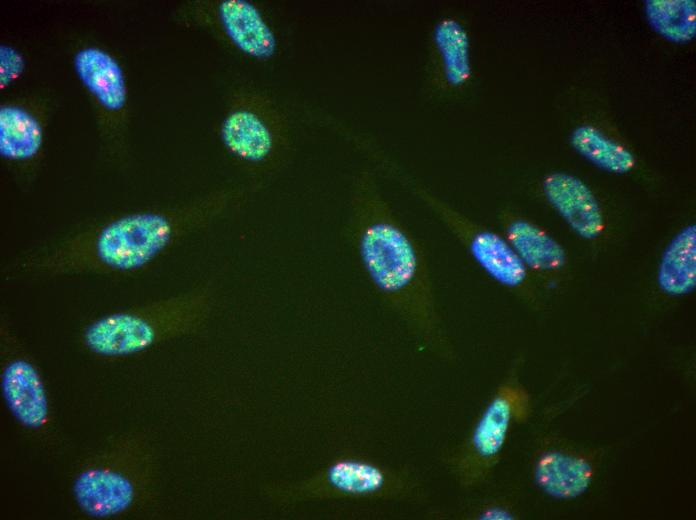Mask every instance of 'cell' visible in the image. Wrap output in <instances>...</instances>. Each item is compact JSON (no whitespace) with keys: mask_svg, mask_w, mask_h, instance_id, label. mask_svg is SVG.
<instances>
[{"mask_svg":"<svg viewBox=\"0 0 696 520\" xmlns=\"http://www.w3.org/2000/svg\"><path fill=\"white\" fill-rule=\"evenodd\" d=\"M313 500H381L425 504L428 490L408 466L383 464L358 456L331 460L300 486Z\"/></svg>","mask_w":696,"mask_h":520,"instance_id":"obj_7","label":"cell"},{"mask_svg":"<svg viewBox=\"0 0 696 520\" xmlns=\"http://www.w3.org/2000/svg\"><path fill=\"white\" fill-rule=\"evenodd\" d=\"M78 78L99 104L109 111L121 110L127 101L124 73L118 62L96 47L79 50L73 59Z\"/></svg>","mask_w":696,"mask_h":520,"instance_id":"obj_15","label":"cell"},{"mask_svg":"<svg viewBox=\"0 0 696 520\" xmlns=\"http://www.w3.org/2000/svg\"><path fill=\"white\" fill-rule=\"evenodd\" d=\"M43 144V130L29 112L18 106L0 108V155L13 162L37 156Z\"/></svg>","mask_w":696,"mask_h":520,"instance_id":"obj_17","label":"cell"},{"mask_svg":"<svg viewBox=\"0 0 696 520\" xmlns=\"http://www.w3.org/2000/svg\"><path fill=\"white\" fill-rule=\"evenodd\" d=\"M429 69L433 86L442 92L451 93L469 81V36L458 19L446 16L435 23L431 32Z\"/></svg>","mask_w":696,"mask_h":520,"instance_id":"obj_13","label":"cell"},{"mask_svg":"<svg viewBox=\"0 0 696 520\" xmlns=\"http://www.w3.org/2000/svg\"><path fill=\"white\" fill-rule=\"evenodd\" d=\"M516 361L496 389L468 435L441 457L443 466L463 489L477 487L498 463L511 425L525 422L531 413L530 396L517 381Z\"/></svg>","mask_w":696,"mask_h":520,"instance_id":"obj_6","label":"cell"},{"mask_svg":"<svg viewBox=\"0 0 696 520\" xmlns=\"http://www.w3.org/2000/svg\"><path fill=\"white\" fill-rule=\"evenodd\" d=\"M570 142L581 156L605 171L624 174L636 165V158L629 149L591 125L574 129Z\"/></svg>","mask_w":696,"mask_h":520,"instance_id":"obj_18","label":"cell"},{"mask_svg":"<svg viewBox=\"0 0 696 520\" xmlns=\"http://www.w3.org/2000/svg\"><path fill=\"white\" fill-rule=\"evenodd\" d=\"M249 192L221 189L178 208L117 216L22 253L5 272L29 278L135 272L240 206Z\"/></svg>","mask_w":696,"mask_h":520,"instance_id":"obj_1","label":"cell"},{"mask_svg":"<svg viewBox=\"0 0 696 520\" xmlns=\"http://www.w3.org/2000/svg\"><path fill=\"white\" fill-rule=\"evenodd\" d=\"M542 190L546 200L570 228L585 240H596L605 229L600 204L580 178L563 172L545 176Z\"/></svg>","mask_w":696,"mask_h":520,"instance_id":"obj_12","label":"cell"},{"mask_svg":"<svg viewBox=\"0 0 696 520\" xmlns=\"http://www.w3.org/2000/svg\"><path fill=\"white\" fill-rule=\"evenodd\" d=\"M434 516L438 519L450 520H512L518 518V514L512 505L495 500L480 504L464 505L445 511H437L434 513Z\"/></svg>","mask_w":696,"mask_h":520,"instance_id":"obj_20","label":"cell"},{"mask_svg":"<svg viewBox=\"0 0 696 520\" xmlns=\"http://www.w3.org/2000/svg\"><path fill=\"white\" fill-rule=\"evenodd\" d=\"M217 27L244 56L265 62L278 51L276 33L262 10L248 0H220L214 6Z\"/></svg>","mask_w":696,"mask_h":520,"instance_id":"obj_11","label":"cell"},{"mask_svg":"<svg viewBox=\"0 0 696 520\" xmlns=\"http://www.w3.org/2000/svg\"><path fill=\"white\" fill-rule=\"evenodd\" d=\"M412 190L489 278L530 305L539 302L536 281L503 235L475 223L422 185L415 183Z\"/></svg>","mask_w":696,"mask_h":520,"instance_id":"obj_8","label":"cell"},{"mask_svg":"<svg viewBox=\"0 0 696 520\" xmlns=\"http://www.w3.org/2000/svg\"><path fill=\"white\" fill-rule=\"evenodd\" d=\"M213 280L186 292L113 311L88 322L80 341L101 359H122L196 332L216 303Z\"/></svg>","mask_w":696,"mask_h":520,"instance_id":"obj_3","label":"cell"},{"mask_svg":"<svg viewBox=\"0 0 696 520\" xmlns=\"http://www.w3.org/2000/svg\"><path fill=\"white\" fill-rule=\"evenodd\" d=\"M154 472L150 439L142 431L125 432L82 461L72 478V498L89 518L125 516L146 501Z\"/></svg>","mask_w":696,"mask_h":520,"instance_id":"obj_4","label":"cell"},{"mask_svg":"<svg viewBox=\"0 0 696 520\" xmlns=\"http://www.w3.org/2000/svg\"><path fill=\"white\" fill-rule=\"evenodd\" d=\"M594 474L582 453L554 447L538 449L532 457L531 475L537 487L558 499H573L589 487Z\"/></svg>","mask_w":696,"mask_h":520,"instance_id":"obj_14","label":"cell"},{"mask_svg":"<svg viewBox=\"0 0 696 520\" xmlns=\"http://www.w3.org/2000/svg\"><path fill=\"white\" fill-rule=\"evenodd\" d=\"M0 388L8 411L23 429L42 438L51 434L44 378L5 316L0 321Z\"/></svg>","mask_w":696,"mask_h":520,"instance_id":"obj_9","label":"cell"},{"mask_svg":"<svg viewBox=\"0 0 696 520\" xmlns=\"http://www.w3.org/2000/svg\"><path fill=\"white\" fill-rule=\"evenodd\" d=\"M222 144L252 180L251 189L263 187L290 162L292 140L288 119L266 93L243 88L233 96L220 126Z\"/></svg>","mask_w":696,"mask_h":520,"instance_id":"obj_5","label":"cell"},{"mask_svg":"<svg viewBox=\"0 0 696 520\" xmlns=\"http://www.w3.org/2000/svg\"><path fill=\"white\" fill-rule=\"evenodd\" d=\"M503 236L535 281L551 283L566 276L564 247L535 222L511 212L501 216Z\"/></svg>","mask_w":696,"mask_h":520,"instance_id":"obj_10","label":"cell"},{"mask_svg":"<svg viewBox=\"0 0 696 520\" xmlns=\"http://www.w3.org/2000/svg\"><path fill=\"white\" fill-rule=\"evenodd\" d=\"M25 68L22 54L9 44L0 45V88L5 89L14 83Z\"/></svg>","mask_w":696,"mask_h":520,"instance_id":"obj_21","label":"cell"},{"mask_svg":"<svg viewBox=\"0 0 696 520\" xmlns=\"http://www.w3.org/2000/svg\"><path fill=\"white\" fill-rule=\"evenodd\" d=\"M348 228L360 264L382 303L424 350L444 363H455L457 353L439 310L424 250L368 170L353 179Z\"/></svg>","mask_w":696,"mask_h":520,"instance_id":"obj_2","label":"cell"},{"mask_svg":"<svg viewBox=\"0 0 696 520\" xmlns=\"http://www.w3.org/2000/svg\"><path fill=\"white\" fill-rule=\"evenodd\" d=\"M659 289L670 296H683L696 286V226L682 228L666 246L657 269Z\"/></svg>","mask_w":696,"mask_h":520,"instance_id":"obj_16","label":"cell"},{"mask_svg":"<svg viewBox=\"0 0 696 520\" xmlns=\"http://www.w3.org/2000/svg\"><path fill=\"white\" fill-rule=\"evenodd\" d=\"M645 14L651 27L671 42L685 43L695 37V0H648Z\"/></svg>","mask_w":696,"mask_h":520,"instance_id":"obj_19","label":"cell"}]
</instances>
